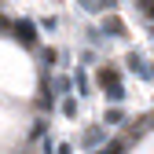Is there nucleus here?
<instances>
[{
  "instance_id": "f257e3e1",
  "label": "nucleus",
  "mask_w": 154,
  "mask_h": 154,
  "mask_svg": "<svg viewBox=\"0 0 154 154\" xmlns=\"http://www.w3.org/2000/svg\"><path fill=\"white\" fill-rule=\"evenodd\" d=\"M99 85L110 92V99H121V95H125V92H121V81H118V70H106V66H103V70H99Z\"/></svg>"
},
{
  "instance_id": "f03ea898",
  "label": "nucleus",
  "mask_w": 154,
  "mask_h": 154,
  "mask_svg": "<svg viewBox=\"0 0 154 154\" xmlns=\"http://www.w3.org/2000/svg\"><path fill=\"white\" fill-rule=\"evenodd\" d=\"M15 37H18L26 48H33V44H37V26L29 22V18H18V22H15Z\"/></svg>"
},
{
  "instance_id": "7ed1b4c3",
  "label": "nucleus",
  "mask_w": 154,
  "mask_h": 154,
  "mask_svg": "<svg viewBox=\"0 0 154 154\" xmlns=\"http://www.w3.org/2000/svg\"><path fill=\"white\" fill-rule=\"evenodd\" d=\"M103 33H110V37H125V22L118 15H106L103 18Z\"/></svg>"
},
{
  "instance_id": "20e7f679",
  "label": "nucleus",
  "mask_w": 154,
  "mask_h": 154,
  "mask_svg": "<svg viewBox=\"0 0 154 154\" xmlns=\"http://www.w3.org/2000/svg\"><path fill=\"white\" fill-rule=\"evenodd\" d=\"M99 140H103V128H92L88 136H85V143H88V147H92V143H99Z\"/></svg>"
},
{
  "instance_id": "39448f33",
  "label": "nucleus",
  "mask_w": 154,
  "mask_h": 154,
  "mask_svg": "<svg viewBox=\"0 0 154 154\" xmlns=\"http://www.w3.org/2000/svg\"><path fill=\"white\" fill-rule=\"evenodd\" d=\"M63 114H66V118H73V114H77V103H73V99H66V103H63Z\"/></svg>"
},
{
  "instance_id": "423d86ee",
  "label": "nucleus",
  "mask_w": 154,
  "mask_h": 154,
  "mask_svg": "<svg viewBox=\"0 0 154 154\" xmlns=\"http://www.w3.org/2000/svg\"><path fill=\"white\" fill-rule=\"evenodd\" d=\"M143 11H147V15H154V0H143Z\"/></svg>"
},
{
  "instance_id": "0eeeda50",
  "label": "nucleus",
  "mask_w": 154,
  "mask_h": 154,
  "mask_svg": "<svg viewBox=\"0 0 154 154\" xmlns=\"http://www.w3.org/2000/svg\"><path fill=\"white\" fill-rule=\"evenodd\" d=\"M59 154H73V150H70V147H66V143H63V147H59Z\"/></svg>"
}]
</instances>
